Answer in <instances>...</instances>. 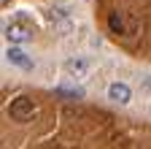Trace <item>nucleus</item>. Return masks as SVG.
Listing matches in <instances>:
<instances>
[{"label": "nucleus", "mask_w": 151, "mask_h": 149, "mask_svg": "<svg viewBox=\"0 0 151 149\" xmlns=\"http://www.w3.org/2000/svg\"><path fill=\"white\" fill-rule=\"evenodd\" d=\"M6 38L11 44H27L35 38V25L27 19V16H14V19L6 25Z\"/></svg>", "instance_id": "obj_1"}, {"label": "nucleus", "mask_w": 151, "mask_h": 149, "mask_svg": "<svg viewBox=\"0 0 151 149\" xmlns=\"http://www.w3.org/2000/svg\"><path fill=\"white\" fill-rule=\"evenodd\" d=\"M8 117H11L14 122H30V119L35 117V103H32L30 98H24V95L14 98L11 106H8Z\"/></svg>", "instance_id": "obj_2"}, {"label": "nucleus", "mask_w": 151, "mask_h": 149, "mask_svg": "<svg viewBox=\"0 0 151 149\" xmlns=\"http://www.w3.org/2000/svg\"><path fill=\"white\" fill-rule=\"evenodd\" d=\"M6 60H8L11 65H16V68H22V71H32V65H35V63L27 57V52H24V49H19V46H8Z\"/></svg>", "instance_id": "obj_3"}, {"label": "nucleus", "mask_w": 151, "mask_h": 149, "mask_svg": "<svg viewBox=\"0 0 151 149\" xmlns=\"http://www.w3.org/2000/svg\"><path fill=\"white\" fill-rule=\"evenodd\" d=\"M108 98L113 100V103H129V98H132V89L124 84V81H113L111 87H108Z\"/></svg>", "instance_id": "obj_4"}, {"label": "nucleus", "mask_w": 151, "mask_h": 149, "mask_svg": "<svg viewBox=\"0 0 151 149\" xmlns=\"http://www.w3.org/2000/svg\"><path fill=\"white\" fill-rule=\"evenodd\" d=\"M51 25H54L57 30H60L62 35H68V33H70V27H73L68 8H51Z\"/></svg>", "instance_id": "obj_5"}, {"label": "nucleus", "mask_w": 151, "mask_h": 149, "mask_svg": "<svg viewBox=\"0 0 151 149\" xmlns=\"http://www.w3.org/2000/svg\"><path fill=\"white\" fill-rule=\"evenodd\" d=\"M108 30H111L113 35H129V33H132V30L127 27V22H124L122 11H111V14H108Z\"/></svg>", "instance_id": "obj_6"}, {"label": "nucleus", "mask_w": 151, "mask_h": 149, "mask_svg": "<svg viewBox=\"0 0 151 149\" xmlns=\"http://www.w3.org/2000/svg\"><path fill=\"white\" fill-rule=\"evenodd\" d=\"M86 71H89V60H84V57L65 60V73H70V76H84Z\"/></svg>", "instance_id": "obj_7"}, {"label": "nucleus", "mask_w": 151, "mask_h": 149, "mask_svg": "<svg viewBox=\"0 0 151 149\" xmlns=\"http://www.w3.org/2000/svg\"><path fill=\"white\" fill-rule=\"evenodd\" d=\"M60 98H65V100H78V98H84V89L81 87H76V89H65V87H57L54 89Z\"/></svg>", "instance_id": "obj_8"}, {"label": "nucleus", "mask_w": 151, "mask_h": 149, "mask_svg": "<svg viewBox=\"0 0 151 149\" xmlns=\"http://www.w3.org/2000/svg\"><path fill=\"white\" fill-rule=\"evenodd\" d=\"M140 92H146V95H151V73H146V76H140Z\"/></svg>", "instance_id": "obj_9"}]
</instances>
